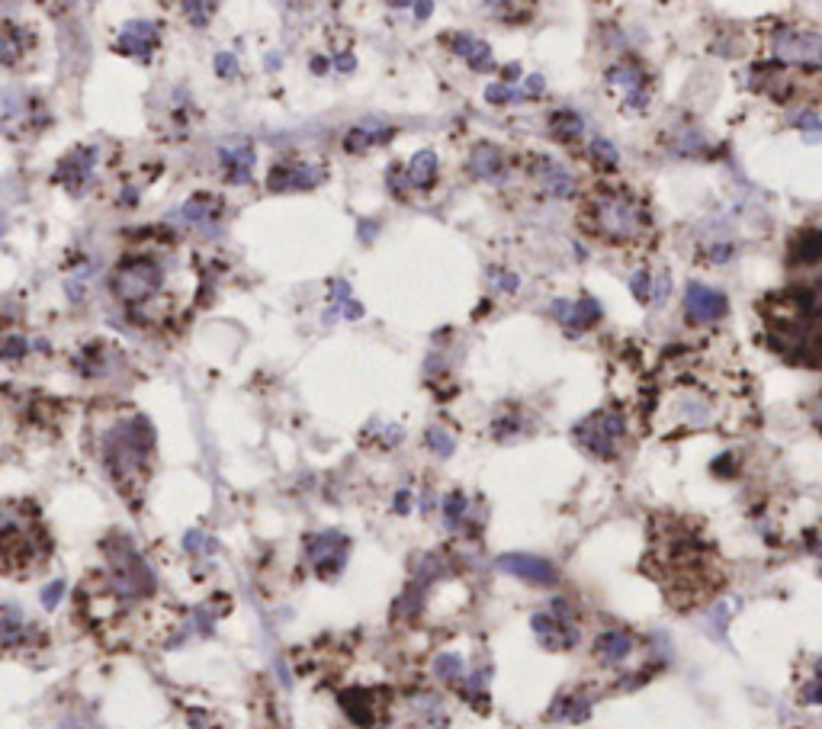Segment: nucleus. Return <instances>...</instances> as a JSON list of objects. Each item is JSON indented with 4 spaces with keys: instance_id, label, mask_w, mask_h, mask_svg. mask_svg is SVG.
<instances>
[{
    "instance_id": "obj_1",
    "label": "nucleus",
    "mask_w": 822,
    "mask_h": 729,
    "mask_svg": "<svg viewBox=\"0 0 822 729\" xmlns=\"http://www.w3.org/2000/svg\"><path fill=\"white\" fill-rule=\"evenodd\" d=\"M151 447H155L151 424L142 415L129 418L123 424H113V428L103 434V463L116 482L139 479L148 466Z\"/></svg>"
},
{
    "instance_id": "obj_2",
    "label": "nucleus",
    "mask_w": 822,
    "mask_h": 729,
    "mask_svg": "<svg viewBox=\"0 0 822 729\" xmlns=\"http://www.w3.org/2000/svg\"><path fill=\"white\" fill-rule=\"evenodd\" d=\"M588 229L611 241H633L646 232V212L627 193H598L591 200Z\"/></svg>"
},
{
    "instance_id": "obj_3",
    "label": "nucleus",
    "mask_w": 822,
    "mask_h": 729,
    "mask_svg": "<svg viewBox=\"0 0 822 729\" xmlns=\"http://www.w3.org/2000/svg\"><path fill=\"white\" fill-rule=\"evenodd\" d=\"M161 286H164V267L148 254L126 257V261L113 270V280H110V290L116 293L119 302H126L129 309L151 302Z\"/></svg>"
},
{
    "instance_id": "obj_4",
    "label": "nucleus",
    "mask_w": 822,
    "mask_h": 729,
    "mask_svg": "<svg viewBox=\"0 0 822 729\" xmlns=\"http://www.w3.org/2000/svg\"><path fill=\"white\" fill-rule=\"evenodd\" d=\"M110 585L119 598H139L155 588L148 566L142 563V556L132 550L129 540L119 543V550L110 546Z\"/></svg>"
},
{
    "instance_id": "obj_5",
    "label": "nucleus",
    "mask_w": 822,
    "mask_h": 729,
    "mask_svg": "<svg viewBox=\"0 0 822 729\" xmlns=\"http://www.w3.org/2000/svg\"><path fill=\"white\" fill-rule=\"evenodd\" d=\"M771 55L778 65L822 68V33H806V29L784 26L771 36Z\"/></svg>"
},
{
    "instance_id": "obj_6",
    "label": "nucleus",
    "mask_w": 822,
    "mask_h": 729,
    "mask_svg": "<svg viewBox=\"0 0 822 729\" xmlns=\"http://www.w3.org/2000/svg\"><path fill=\"white\" fill-rule=\"evenodd\" d=\"M623 434V418L617 412H595L575 428V440L588 453L601 460H611L617 453V437Z\"/></svg>"
},
{
    "instance_id": "obj_7",
    "label": "nucleus",
    "mask_w": 822,
    "mask_h": 729,
    "mask_svg": "<svg viewBox=\"0 0 822 729\" xmlns=\"http://www.w3.org/2000/svg\"><path fill=\"white\" fill-rule=\"evenodd\" d=\"M530 624H534L540 646L550 649V652H566L578 643V627L572 624V620H566V604L562 601L553 604V611L534 614Z\"/></svg>"
},
{
    "instance_id": "obj_8",
    "label": "nucleus",
    "mask_w": 822,
    "mask_h": 729,
    "mask_svg": "<svg viewBox=\"0 0 822 729\" xmlns=\"http://www.w3.org/2000/svg\"><path fill=\"white\" fill-rule=\"evenodd\" d=\"M306 553L312 569L322 575V579H331V575L341 572L347 559V537L338 534V530H325V534H315L306 540Z\"/></svg>"
},
{
    "instance_id": "obj_9",
    "label": "nucleus",
    "mask_w": 822,
    "mask_h": 729,
    "mask_svg": "<svg viewBox=\"0 0 822 729\" xmlns=\"http://www.w3.org/2000/svg\"><path fill=\"white\" fill-rule=\"evenodd\" d=\"M501 572L514 575V579H524L530 585H556L559 582V572L553 563H546L540 556H527V553H505L498 556L495 563Z\"/></svg>"
},
{
    "instance_id": "obj_10",
    "label": "nucleus",
    "mask_w": 822,
    "mask_h": 729,
    "mask_svg": "<svg viewBox=\"0 0 822 729\" xmlns=\"http://www.w3.org/2000/svg\"><path fill=\"white\" fill-rule=\"evenodd\" d=\"M322 180H325L322 167L283 161V164H273V171L267 177V187L273 193H283V190H312V187L322 184Z\"/></svg>"
},
{
    "instance_id": "obj_11",
    "label": "nucleus",
    "mask_w": 822,
    "mask_h": 729,
    "mask_svg": "<svg viewBox=\"0 0 822 729\" xmlns=\"http://www.w3.org/2000/svg\"><path fill=\"white\" fill-rule=\"evenodd\" d=\"M726 296L710 290L704 283H688V293H684V312H688L691 322H717L726 315Z\"/></svg>"
},
{
    "instance_id": "obj_12",
    "label": "nucleus",
    "mask_w": 822,
    "mask_h": 729,
    "mask_svg": "<svg viewBox=\"0 0 822 729\" xmlns=\"http://www.w3.org/2000/svg\"><path fill=\"white\" fill-rule=\"evenodd\" d=\"M607 81H611L614 87L627 90V94H623V106H627V110L643 113L646 106H649V87H646V78H643V68H636V65H614L611 71H607Z\"/></svg>"
},
{
    "instance_id": "obj_13",
    "label": "nucleus",
    "mask_w": 822,
    "mask_h": 729,
    "mask_svg": "<svg viewBox=\"0 0 822 729\" xmlns=\"http://www.w3.org/2000/svg\"><path fill=\"white\" fill-rule=\"evenodd\" d=\"M97 164V148H74L68 158H62L55 171V180L58 184H65L71 193H81L90 180V171H94Z\"/></svg>"
},
{
    "instance_id": "obj_14",
    "label": "nucleus",
    "mask_w": 822,
    "mask_h": 729,
    "mask_svg": "<svg viewBox=\"0 0 822 729\" xmlns=\"http://www.w3.org/2000/svg\"><path fill=\"white\" fill-rule=\"evenodd\" d=\"M158 45V26L148 20H129L119 33V52L132 58H148L151 49Z\"/></svg>"
},
{
    "instance_id": "obj_15",
    "label": "nucleus",
    "mask_w": 822,
    "mask_h": 729,
    "mask_svg": "<svg viewBox=\"0 0 822 729\" xmlns=\"http://www.w3.org/2000/svg\"><path fill=\"white\" fill-rule=\"evenodd\" d=\"M469 171L479 180H492V184H501L508 177L505 161H501V151L489 142H479L473 151H469Z\"/></svg>"
},
{
    "instance_id": "obj_16",
    "label": "nucleus",
    "mask_w": 822,
    "mask_h": 729,
    "mask_svg": "<svg viewBox=\"0 0 822 729\" xmlns=\"http://www.w3.org/2000/svg\"><path fill=\"white\" fill-rule=\"evenodd\" d=\"M636 649V640L627 630H604L595 640V652L604 665H623Z\"/></svg>"
},
{
    "instance_id": "obj_17",
    "label": "nucleus",
    "mask_w": 822,
    "mask_h": 729,
    "mask_svg": "<svg viewBox=\"0 0 822 729\" xmlns=\"http://www.w3.org/2000/svg\"><path fill=\"white\" fill-rule=\"evenodd\" d=\"M222 167L228 184H248L254 167V148L251 145H225L222 148Z\"/></svg>"
},
{
    "instance_id": "obj_18",
    "label": "nucleus",
    "mask_w": 822,
    "mask_h": 729,
    "mask_svg": "<svg viewBox=\"0 0 822 729\" xmlns=\"http://www.w3.org/2000/svg\"><path fill=\"white\" fill-rule=\"evenodd\" d=\"M534 174L540 177L543 190H550L553 196H572L575 193V180L562 164H556L553 158H537L534 161Z\"/></svg>"
},
{
    "instance_id": "obj_19",
    "label": "nucleus",
    "mask_w": 822,
    "mask_h": 729,
    "mask_svg": "<svg viewBox=\"0 0 822 729\" xmlns=\"http://www.w3.org/2000/svg\"><path fill=\"white\" fill-rule=\"evenodd\" d=\"M450 49L456 55H463L469 65H473V71H489L492 68V49H489V42H482L476 36H469V33H456L450 36Z\"/></svg>"
},
{
    "instance_id": "obj_20",
    "label": "nucleus",
    "mask_w": 822,
    "mask_h": 729,
    "mask_svg": "<svg viewBox=\"0 0 822 729\" xmlns=\"http://www.w3.org/2000/svg\"><path fill=\"white\" fill-rule=\"evenodd\" d=\"M822 261V232L819 229H803L794 245H790V264L797 267H810Z\"/></svg>"
},
{
    "instance_id": "obj_21",
    "label": "nucleus",
    "mask_w": 822,
    "mask_h": 729,
    "mask_svg": "<svg viewBox=\"0 0 822 729\" xmlns=\"http://www.w3.org/2000/svg\"><path fill=\"white\" fill-rule=\"evenodd\" d=\"M408 187L415 190H431L437 180V155L434 151H418L415 158L408 161Z\"/></svg>"
},
{
    "instance_id": "obj_22",
    "label": "nucleus",
    "mask_w": 822,
    "mask_h": 729,
    "mask_svg": "<svg viewBox=\"0 0 822 729\" xmlns=\"http://www.w3.org/2000/svg\"><path fill=\"white\" fill-rule=\"evenodd\" d=\"M389 139H392V129H386L383 123H363V126L347 132L344 148L347 151H363V148H373V145H386Z\"/></svg>"
},
{
    "instance_id": "obj_23",
    "label": "nucleus",
    "mask_w": 822,
    "mask_h": 729,
    "mask_svg": "<svg viewBox=\"0 0 822 729\" xmlns=\"http://www.w3.org/2000/svg\"><path fill=\"white\" fill-rule=\"evenodd\" d=\"M341 707H344V713H347V717L354 720L357 726L367 729V726L373 723L370 691H360V688H354V691H344V694H341Z\"/></svg>"
},
{
    "instance_id": "obj_24",
    "label": "nucleus",
    "mask_w": 822,
    "mask_h": 729,
    "mask_svg": "<svg viewBox=\"0 0 822 729\" xmlns=\"http://www.w3.org/2000/svg\"><path fill=\"white\" fill-rule=\"evenodd\" d=\"M591 717V701L588 697H575L566 694L553 704V720H566V723H585Z\"/></svg>"
},
{
    "instance_id": "obj_25",
    "label": "nucleus",
    "mask_w": 822,
    "mask_h": 729,
    "mask_svg": "<svg viewBox=\"0 0 822 729\" xmlns=\"http://www.w3.org/2000/svg\"><path fill=\"white\" fill-rule=\"evenodd\" d=\"M582 116L572 113V110H556L550 116V132L556 135L559 142H575L578 135H582Z\"/></svg>"
},
{
    "instance_id": "obj_26",
    "label": "nucleus",
    "mask_w": 822,
    "mask_h": 729,
    "mask_svg": "<svg viewBox=\"0 0 822 729\" xmlns=\"http://www.w3.org/2000/svg\"><path fill=\"white\" fill-rule=\"evenodd\" d=\"M601 318V306H598V299H591V296H582L572 306V312H569V318H566V325H569V331H585L591 322H598Z\"/></svg>"
},
{
    "instance_id": "obj_27",
    "label": "nucleus",
    "mask_w": 822,
    "mask_h": 729,
    "mask_svg": "<svg viewBox=\"0 0 822 729\" xmlns=\"http://www.w3.org/2000/svg\"><path fill=\"white\" fill-rule=\"evenodd\" d=\"M23 33L13 23H4V33H0V62H4L7 68L17 65V58H20V42Z\"/></svg>"
},
{
    "instance_id": "obj_28",
    "label": "nucleus",
    "mask_w": 822,
    "mask_h": 729,
    "mask_svg": "<svg viewBox=\"0 0 822 729\" xmlns=\"http://www.w3.org/2000/svg\"><path fill=\"white\" fill-rule=\"evenodd\" d=\"M0 630H4V646L7 649H13L20 636H26V620L20 617V611L13 604L4 607V624H0Z\"/></svg>"
},
{
    "instance_id": "obj_29",
    "label": "nucleus",
    "mask_w": 822,
    "mask_h": 729,
    "mask_svg": "<svg viewBox=\"0 0 822 729\" xmlns=\"http://www.w3.org/2000/svg\"><path fill=\"white\" fill-rule=\"evenodd\" d=\"M588 158L595 161V164L601 167V171H614L617 161H620V158H617V148H614L611 142H607V139H591V142H588Z\"/></svg>"
},
{
    "instance_id": "obj_30",
    "label": "nucleus",
    "mask_w": 822,
    "mask_h": 729,
    "mask_svg": "<svg viewBox=\"0 0 822 729\" xmlns=\"http://www.w3.org/2000/svg\"><path fill=\"white\" fill-rule=\"evenodd\" d=\"M216 206V200H212L209 193H196L190 203H184V209H180V216H184L187 222H206L209 216V209Z\"/></svg>"
},
{
    "instance_id": "obj_31",
    "label": "nucleus",
    "mask_w": 822,
    "mask_h": 729,
    "mask_svg": "<svg viewBox=\"0 0 822 729\" xmlns=\"http://www.w3.org/2000/svg\"><path fill=\"white\" fill-rule=\"evenodd\" d=\"M466 495L463 492H450L447 495V501H444V521H447V527L450 530H456L463 524V518H466Z\"/></svg>"
},
{
    "instance_id": "obj_32",
    "label": "nucleus",
    "mask_w": 822,
    "mask_h": 729,
    "mask_svg": "<svg viewBox=\"0 0 822 729\" xmlns=\"http://www.w3.org/2000/svg\"><path fill=\"white\" fill-rule=\"evenodd\" d=\"M800 704H813V707L822 704V659H816L813 675H810V681H806L803 691H800Z\"/></svg>"
},
{
    "instance_id": "obj_33",
    "label": "nucleus",
    "mask_w": 822,
    "mask_h": 729,
    "mask_svg": "<svg viewBox=\"0 0 822 729\" xmlns=\"http://www.w3.org/2000/svg\"><path fill=\"white\" fill-rule=\"evenodd\" d=\"M434 675L444 678V681H456L463 675V659L453 656V652H444V656L434 659Z\"/></svg>"
},
{
    "instance_id": "obj_34",
    "label": "nucleus",
    "mask_w": 822,
    "mask_h": 729,
    "mask_svg": "<svg viewBox=\"0 0 822 729\" xmlns=\"http://www.w3.org/2000/svg\"><path fill=\"white\" fill-rule=\"evenodd\" d=\"M794 126L800 129V135L810 145H819L822 142V119L816 116V113H800L797 119H794Z\"/></svg>"
},
{
    "instance_id": "obj_35",
    "label": "nucleus",
    "mask_w": 822,
    "mask_h": 729,
    "mask_svg": "<svg viewBox=\"0 0 822 729\" xmlns=\"http://www.w3.org/2000/svg\"><path fill=\"white\" fill-rule=\"evenodd\" d=\"M26 351H29V341H26V338H20V334H7V338H4V347H0V357L13 363V360H20Z\"/></svg>"
},
{
    "instance_id": "obj_36",
    "label": "nucleus",
    "mask_w": 822,
    "mask_h": 729,
    "mask_svg": "<svg viewBox=\"0 0 822 729\" xmlns=\"http://www.w3.org/2000/svg\"><path fill=\"white\" fill-rule=\"evenodd\" d=\"M180 10L187 13L193 26H206L209 13H216V4H193V0H187V4H180Z\"/></svg>"
},
{
    "instance_id": "obj_37",
    "label": "nucleus",
    "mask_w": 822,
    "mask_h": 729,
    "mask_svg": "<svg viewBox=\"0 0 822 729\" xmlns=\"http://www.w3.org/2000/svg\"><path fill=\"white\" fill-rule=\"evenodd\" d=\"M630 290H633V296H636L639 302H649V299H652V290H656V286H652V277H649L646 270H639V273H633Z\"/></svg>"
},
{
    "instance_id": "obj_38",
    "label": "nucleus",
    "mask_w": 822,
    "mask_h": 729,
    "mask_svg": "<svg viewBox=\"0 0 822 729\" xmlns=\"http://www.w3.org/2000/svg\"><path fill=\"white\" fill-rule=\"evenodd\" d=\"M428 444H431V450L440 453V457H450V453H453V437L444 428H431L428 431Z\"/></svg>"
},
{
    "instance_id": "obj_39",
    "label": "nucleus",
    "mask_w": 822,
    "mask_h": 729,
    "mask_svg": "<svg viewBox=\"0 0 822 729\" xmlns=\"http://www.w3.org/2000/svg\"><path fill=\"white\" fill-rule=\"evenodd\" d=\"M485 100L489 103H511V100H517V90L511 87V84H489V90H485Z\"/></svg>"
},
{
    "instance_id": "obj_40",
    "label": "nucleus",
    "mask_w": 822,
    "mask_h": 729,
    "mask_svg": "<svg viewBox=\"0 0 822 729\" xmlns=\"http://www.w3.org/2000/svg\"><path fill=\"white\" fill-rule=\"evenodd\" d=\"M184 550L187 553H200V550H212V543L200 534V530H190V534L184 537Z\"/></svg>"
},
{
    "instance_id": "obj_41",
    "label": "nucleus",
    "mask_w": 822,
    "mask_h": 729,
    "mask_svg": "<svg viewBox=\"0 0 822 729\" xmlns=\"http://www.w3.org/2000/svg\"><path fill=\"white\" fill-rule=\"evenodd\" d=\"M216 71L222 74V78H232V74L238 71V58L228 55V52H219L216 55Z\"/></svg>"
},
{
    "instance_id": "obj_42",
    "label": "nucleus",
    "mask_w": 822,
    "mask_h": 729,
    "mask_svg": "<svg viewBox=\"0 0 822 729\" xmlns=\"http://www.w3.org/2000/svg\"><path fill=\"white\" fill-rule=\"evenodd\" d=\"M62 595H65V582H52L49 588L42 591V604L45 607H55L58 601H62Z\"/></svg>"
},
{
    "instance_id": "obj_43",
    "label": "nucleus",
    "mask_w": 822,
    "mask_h": 729,
    "mask_svg": "<svg viewBox=\"0 0 822 729\" xmlns=\"http://www.w3.org/2000/svg\"><path fill=\"white\" fill-rule=\"evenodd\" d=\"M707 257H710L713 264H723V261H729V257H733V245H726V241H723V245H710Z\"/></svg>"
},
{
    "instance_id": "obj_44",
    "label": "nucleus",
    "mask_w": 822,
    "mask_h": 729,
    "mask_svg": "<svg viewBox=\"0 0 822 729\" xmlns=\"http://www.w3.org/2000/svg\"><path fill=\"white\" fill-rule=\"evenodd\" d=\"M668 290H672V280H668V273H659V280H656V290H652V302H659L668 296Z\"/></svg>"
},
{
    "instance_id": "obj_45",
    "label": "nucleus",
    "mask_w": 822,
    "mask_h": 729,
    "mask_svg": "<svg viewBox=\"0 0 822 729\" xmlns=\"http://www.w3.org/2000/svg\"><path fill=\"white\" fill-rule=\"evenodd\" d=\"M331 299L334 302H350V283L347 280H334L331 283Z\"/></svg>"
},
{
    "instance_id": "obj_46",
    "label": "nucleus",
    "mask_w": 822,
    "mask_h": 729,
    "mask_svg": "<svg viewBox=\"0 0 822 729\" xmlns=\"http://www.w3.org/2000/svg\"><path fill=\"white\" fill-rule=\"evenodd\" d=\"M402 177H405V171H399V167H392V171H389V187H392V193H395V196H399V200H405Z\"/></svg>"
},
{
    "instance_id": "obj_47",
    "label": "nucleus",
    "mask_w": 822,
    "mask_h": 729,
    "mask_svg": "<svg viewBox=\"0 0 822 729\" xmlns=\"http://www.w3.org/2000/svg\"><path fill=\"white\" fill-rule=\"evenodd\" d=\"M527 90H530V97L543 94V78H540V74H534V78H527Z\"/></svg>"
},
{
    "instance_id": "obj_48",
    "label": "nucleus",
    "mask_w": 822,
    "mask_h": 729,
    "mask_svg": "<svg viewBox=\"0 0 822 729\" xmlns=\"http://www.w3.org/2000/svg\"><path fill=\"white\" fill-rule=\"evenodd\" d=\"M334 65H338V71L347 74V71H354V58H350V55H338V58H334Z\"/></svg>"
},
{
    "instance_id": "obj_49",
    "label": "nucleus",
    "mask_w": 822,
    "mask_h": 729,
    "mask_svg": "<svg viewBox=\"0 0 822 729\" xmlns=\"http://www.w3.org/2000/svg\"><path fill=\"white\" fill-rule=\"evenodd\" d=\"M408 501H411V495H408V492H399V495H395V511H399V514H405V511L411 508Z\"/></svg>"
},
{
    "instance_id": "obj_50",
    "label": "nucleus",
    "mask_w": 822,
    "mask_h": 729,
    "mask_svg": "<svg viewBox=\"0 0 822 729\" xmlns=\"http://www.w3.org/2000/svg\"><path fill=\"white\" fill-rule=\"evenodd\" d=\"M810 550H813V556L822 559V534H810Z\"/></svg>"
},
{
    "instance_id": "obj_51",
    "label": "nucleus",
    "mask_w": 822,
    "mask_h": 729,
    "mask_svg": "<svg viewBox=\"0 0 822 729\" xmlns=\"http://www.w3.org/2000/svg\"><path fill=\"white\" fill-rule=\"evenodd\" d=\"M813 421H816V428L822 431V396L813 402Z\"/></svg>"
},
{
    "instance_id": "obj_52",
    "label": "nucleus",
    "mask_w": 822,
    "mask_h": 729,
    "mask_svg": "<svg viewBox=\"0 0 822 729\" xmlns=\"http://www.w3.org/2000/svg\"><path fill=\"white\" fill-rule=\"evenodd\" d=\"M411 10H415V13H418V20H428V17H431V10H434V7H431V4H415V7H411Z\"/></svg>"
},
{
    "instance_id": "obj_53",
    "label": "nucleus",
    "mask_w": 822,
    "mask_h": 729,
    "mask_svg": "<svg viewBox=\"0 0 822 729\" xmlns=\"http://www.w3.org/2000/svg\"><path fill=\"white\" fill-rule=\"evenodd\" d=\"M373 235H376V222H367V225L360 229V238H363V241H373Z\"/></svg>"
},
{
    "instance_id": "obj_54",
    "label": "nucleus",
    "mask_w": 822,
    "mask_h": 729,
    "mask_svg": "<svg viewBox=\"0 0 822 729\" xmlns=\"http://www.w3.org/2000/svg\"><path fill=\"white\" fill-rule=\"evenodd\" d=\"M495 280L505 286V290H517V277H501V273H495Z\"/></svg>"
},
{
    "instance_id": "obj_55",
    "label": "nucleus",
    "mask_w": 822,
    "mask_h": 729,
    "mask_svg": "<svg viewBox=\"0 0 822 729\" xmlns=\"http://www.w3.org/2000/svg\"><path fill=\"white\" fill-rule=\"evenodd\" d=\"M521 78V65H508L505 68V81H517Z\"/></svg>"
},
{
    "instance_id": "obj_56",
    "label": "nucleus",
    "mask_w": 822,
    "mask_h": 729,
    "mask_svg": "<svg viewBox=\"0 0 822 729\" xmlns=\"http://www.w3.org/2000/svg\"><path fill=\"white\" fill-rule=\"evenodd\" d=\"M344 312H347V318H360V315H363V309L357 306V302H347V309H344Z\"/></svg>"
},
{
    "instance_id": "obj_57",
    "label": "nucleus",
    "mask_w": 822,
    "mask_h": 729,
    "mask_svg": "<svg viewBox=\"0 0 822 729\" xmlns=\"http://www.w3.org/2000/svg\"><path fill=\"white\" fill-rule=\"evenodd\" d=\"M325 68H328L325 58H312V71H315V74H325Z\"/></svg>"
}]
</instances>
